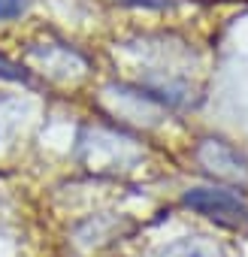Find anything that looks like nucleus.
I'll return each instance as SVG.
<instances>
[{
  "label": "nucleus",
  "mask_w": 248,
  "mask_h": 257,
  "mask_svg": "<svg viewBox=\"0 0 248 257\" xmlns=\"http://www.w3.org/2000/svg\"><path fill=\"white\" fill-rule=\"evenodd\" d=\"M194 161L200 167V173H206L209 179L230 185L233 191L248 188V158L227 140L221 137H203L194 146Z\"/></svg>",
  "instance_id": "nucleus-1"
},
{
  "label": "nucleus",
  "mask_w": 248,
  "mask_h": 257,
  "mask_svg": "<svg viewBox=\"0 0 248 257\" xmlns=\"http://www.w3.org/2000/svg\"><path fill=\"white\" fill-rule=\"evenodd\" d=\"M185 206L215 221L218 227L239 230V233L248 230V203L230 188H191L185 194Z\"/></svg>",
  "instance_id": "nucleus-2"
},
{
  "label": "nucleus",
  "mask_w": 248,
  "mask_h": 257,
  "mask_svg": "<svg viewBox=\"0 0 248 257\" xmlns=\"http://www.w3.org/2000/svg\"><path fill=\"white\" fill-rule=\"evenodd\" d=\"M31 58L43 67V73H49L55 79H70V76H79L88 70V61L70 46H46V49L37 46V49H31Z\"/></svg>",
  "instance_id": "nucleus-3"
},
{
  "label": "nucleus",
  "mask_w": 248,
  "mask_h": 257,
  "mask_svg": "<svg viewBox=\"0 0 248 257\" xmlns=\"http://www.w3.org/2000/svg\"><path fill=\"white\" fill-rule=\"evenodd\" d=\"M155 257H224L221 248L203 236H182L170 245H164Z\"/></svg>",
  "instance_id": "nucleus-4"
},
{
  "label": "nucleus",
  "mask_w": 248,
  "mask_h": 257,
  "mask_svg": "<svg viewBox=\"0 0 248 257\" xmlns=\"http://www.w3.org/2000/svg\"><path fill=\"white\" fill-rule=\"evenodd\" d=\"M0 79H10V82H31L28 70L19 67V64H13V61H7L4 55H0Z\"/></svg>",
  "instance_id": "nucleus-5"
},
{
  "label": "nucleus",
  "mask_w": 248,
  "mask_h": 257,
  "mask_svg": "<svg viewBox=\"0 0 248 257\" xmlns=\"http://www.w3.org/2000/svg\"><path fill=\"white\" fill-rule=\"evenodd\" d=\"M28 7V0H0V22H10V19H19Z\"/></svg>",
  "instance_id": "nucleus-6"
},
{
  "label": "nucleus",
  "mask_w": 248,
  "mask_h": 257,
  "mask_svg": "<svg viewBox=\"0 0 248 257\" xmlns=\"http://www.w3.org/2000/svg\"><path fill=\"white\" fill-rule=\"evenodd\" d=\"M118 4H128V7H143V10H167L170 0H118Z\"/></svg>",
  "instance_id": "nucleus-7"
}]
</instances>
